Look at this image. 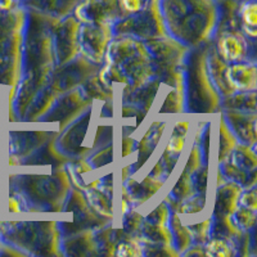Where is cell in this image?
I'll return each mask as SVG.
<instances>
[{
	"instance_id": "obj_1",
	"label": "cell",
	"mask_w": 257,
	"mask_h": 257,
	"mask_svg": "<svg viewBox=\"0 0 257 257\" xmlns=\"http://www.w3.org/2000/svg\"><path fill=\"white\" fill-rule=\"evenodd\" d=\"M158 4L167 35L188 48L207 43L216 30L215 0H158Z\"/></svg>"
},
{
	"instance_id": "obj_2",
	"label": "cell",
	"mask_w": 257,
	"mask_h": 257,
	"mask_svg": "<svg viewBox=\"0 0 257 257\" xmlns=\"http://www.w3.org/2000/svg\"><path fill=\"white\" fill-rule=\"evenodd\" d=\"M71 190L67 171L56 169L52 174H11L9 194L20 201L22 211L59 212Z\"/></svg>"
},
{
	"instance_id": "obj_3",
	"label": "cell",
	"mask_w": 257,
	"mask_h": 257,
	"mask_svg": "<svg viewBox=\"0 0 257 257\" xmlns=\"http://www.w3.org/2000/svg\"><path fill=\"white\" fill-rule=\"evenodd\" d=\"M24 36L22 79L36 86H44L56 68L53 49V26L62 18L26 9Z\"/></svg>"
},
{
	"instance_id": "obj_4",
	"label": "cell",
	"mask_w": 257,
	"mask_h": 257,
	"mask_svg": "<svg viewBox=\"0 0 257 257\" xmlns=\"http://www.w3.org/2000/svg\"><path fill=\"white\" fill-rule=\"evenodd\" d=\"M27 11L16 6L9 11H0V85L9 90V121H17L12 111L16 88L22 79L24 36Z\"/></svg>"
},
{
	"instance_id": "obj_5",
	"label": "cell",
	"mask_w": 257,
	"mask_h": 257,
	"mask_svg": "<svg viewBox=\"0 0 257 257\" xmlns=\"http://www.w3.org/2000/svg\"><path fill=\"white\" fill-rule=\"evenodd\" d=\"M207 53L208 47L202 44L188 50L185 56L183 66L184 107L189 113H215L221 104V95L208 75Z\"/></svg>"
},
{
	"instance_id": "obj_6",
	"label": "cell",
	"mask_w": 257,
	"mask_h": 257,
	"mask_svg": "<svg viewBox=\"0 0 257 257\" xmlns=\"http://www.w3.org/2000/svg\"><path fill=\"white\" fill-rule=\"evenodd\" d=\"M54 221L2 222L0 239L25 254L62 256L61 230Z\"/></svg>"
},
{
	"instance_id": "obj_7",
	"label": "cell",
	"mask_w": 257,
	"mask_h": 257,
	"mask_svg": "<svg viewBox=\"0 0 257 257\" xmlns=\"http://www.w3.org/2000/svg\"><path fill=\"white\" fill-rule=\"evenodd\" d=\"M105 63L120 68L127 80L122 89H135L155 77L147 45L133 36H116L109 41L104 56Z\"/></svg>"
},
{
	"instance_id": "obj_8",
	"label": "cell",
	"mask_w": 257,
	"mask_h": 257,
	"mask_svg": "<svg viewBox=\"0 0 257 257\" xmlns=\"http://www.w3.org/2000/svg\"><path fill=\"white\" fill-rule=\"evenodd\" d=\"M147 45L155 77L160 82L170 85L171 88H184L183 66L187 56V45L171 38L170 35L144 41Z\"/></svg>"
},
{
	"instance_id": "obj_9",
	"label": "cell",
	"mask_w": 257,
	"mask_h": 257,
	"mask_svg": "<svg viewBox=\"0 0 257 257\" xmlns=\"http://www.w3.org/2000/svg\"><path fill=\"white\" fill-rule=\"evenodd\" d=\"M113 36H133L139 40H151L167 35L158 0L147 4L139 12L125 16L112 25Z\"/></svg>"
},
{
	"instance_id": "obj_10",
	"label": "cell",
	"mask_w": 257,
	"mask_h": 257,
	"mask_svg": "<svg viewBox=\"0 0 257 257\" xmlns=\"http://www.w3.org/2000/svg\"><path fill=\"white\" fill-rule=\"evenodd\" d=\"M254 146L238 143L219 167L226 180L237 183L243 189L256 185L257 157Z\"/></svg>"
},
{
	"instance_id": "obj_11",
	"label": "cell",
	"mask_w": 257,
	"mask_h": 257,
	"mask_svg": "<svg viewBox=\"0 0 257 257\" xmlns=\"http://www.w3.org/2000/svg\"><path fill=\"white\" fill-rule=\"evenodd\" d=\"M62 211L73 212V222H61L59 230L61 237H67L82 230H98L105 225H108V219L103 217L95 212L89 206L88 201L77 188L70 190L67 199L64 202V207Z\"/></svg>"
},
{
	"instance_id": "obj_12",
	"label": "cell",
	"mask_w": 257,
	"mask_h": 257,
	"mask_svg": "<svg viewBox=\"0 0 257 257\" xmlns=\"http://www.w3.org/2000/svg\"><path fill=\"white\" fill-rule=\"evenodd\" d=\"M91 108L89 107L82 114H80L76 120L72 121L66 128L64 133L58 134L56 139V147L62 155L71 160H81L88 158L93 153V149L84 146V139L89 128L91 118Z\"/></svg>"
},
{
	"instance_id": "obj_13",
	"label": "cell",
	"mask_w": 257,
	"mask_h": 257,
	"mask_svg": "<svg viewBox=\"0 0 257 257\" xmlns=\"http://www.w3.org/2000/svg\"><path fill=\"white\" fill-rule=\"evenodd\" d=\"M113 38L112 25L80 24L77 44L80 56L88 61L102 66L105 50Z\"/></svg>"
},
{
	"instance_id": "obj_14",
	"label": "cell",
	"mask_w": 257,
	"mask_h": 257,
	"mask_svg": "<svg viewBox=\"0 0 257 257\" xmlns=\"http://www.w3.org/2000/svg\"><path fill=\"white\" fill-rule=\"evenodd\" d=\"M79 27L80 22L73 15L58 20L53 26V49L56 67L67 64L80 54L77 44Z\"/></svg>"
},
{
	"instance_id": "obj_15",
	"label": "cell",
	"mask_w": 257,
	"mask_h": 257,
	"mask_svg": "<svg viewBox=\"0 0 257 257\" xmlns=\"http://www.w3.org/2000/svg\"><path fill=\"white\" fill-rule=\"evenodd\" d=\"M100 67L102 66L93 63L79 54L67 64L54 68L49 80L63 95L67 91L80 88L86 80L98 73Z\"/></svg>"
},
{
	"instance_id": "obj_16",
	"label": "cell",
	"mask_w": 257,
	"mask_h": 257,
	"mask_svg": "<svg viewBox=\"0 0 257 257\" xmlns=\"http://www.w3.org/2000/svg\"><path fill=\"white\" fill-rule=\"evenodd\" d=\"M93 100L86 99L82 94L81 89L76 88L73 90L64 93L61 95L52 108L41 117L39 121L43 122H59V132L67 127L72 121H75L82 112L91 107Z\"/></svg>"
},
{
	"instance_id": "obj_17",
	"label": "cell",
	"mask_w": 257,
	"mask_h": 257,
	"mask_svg": "<svg viewBox=\"0 0 257 257\" xmlns=\"http://www.w3.org/2000/svg\"><path fill=\"white\" fill-rule=\"evenodd\" d=\"M80 24L113 25L122 18L117 0H81L73 11Z\"/></svg>"
},
{
	"instance_id": "obj_18",
	"label": "cell",
	"mask_w": 257,
	"mask_h": 257,
	"mask_svg": "<svg viewBox=\"0 0 257 257\" xmlns=\"http://www.w3.org/2000/svg\"><path fill=\"white\" fill-rule=\"evenodd\" d=\"M58 133L48 132H11L9 133V166H18L20 162L36 149L56 138Z\"/></svg>"
},
{
	"instance_id": "obj_19",
	"label": "cell",
	"mask_w": 257,
	"mask_h": 257,
	"mask_svg": "<svg viewBox=\"0 0 257 257\" xmlns=\"http://www.w3.org/2000/svg\"><path fill=\"white\" fill-rule=\"evenodd\" d=\"M85 198L98 215L107 219L113 217V175L95 180L85 188Z\"/></svg>"
},
{
	"instance_id": "obj_20",
	"label": "cell",
	"mask_w": 257,
	"mask_h": 257,
	"mask_svg": "<svg viewBox=\"0 0 257 257\" xmlns=\"http://www.w3.org/2000/svg\"><path fill=\"white\" fill-rule=\"evenodd\" d=\"M222 116H224V118H226L229 128L238 139V143L245 144V146H254L256 144V113L225 109Z\"/></svg>"
},
{
	"instance_id": "obj_21",
	"label": "cell",
	"mask_w": 257,
	"mask_h": 257,
	"mask_svg": "<svg viewBox=\"0 0 257 257\" xmlns=\"http://www.w3.org/2000/svg\"><path fill=\"white\" fill-rule=\"evenodd\" d=\"M164 184L165 180L155 179L149 175L142 183H137L134 179H128L122 187V198L127 202L130 207L141 206L155 196Z\"/></svg>"
},
{
	"instance_id": "obj_22",
	"label": "cell",
	"mask_w": 257,
	"mask_h": 257,
	"mask_svg": "<svg viewBox=\"0 0 257 257\" xmlns=\"http://www.w3.org/2000/svg\"><path fill=\"white\" fill-rule=\"evenodd\" d=\"M58 137V135H57ZM56 138L36 149L35 152L21 161L18 166H53L54 169H62L71 162V158L62 155L56 147Z\"/></svg>"
},
{
	"instance_id": "obj_23",
	"label": "cell",
	"mask_w": 257,
	"mask_h": 257,
	"mask_svg": "<svg viewBox=\"0 0 257 257\" xmlns=\"http://www.w3.org/2000/svg\"><path fill=\"white\" fill-rule=\"evenodd\" d=\"M61 251L66 256H98L95 230H82L61 237Z\"/></svg>"
},
{
	"instance_id": "obj_24",
	"label": "cell",
	"mask_w": 257,
	"mask_h": 257,
	"mask_svg": "<svg viewBox=\"0 0 257 257\" xmlns=\"http://www.w3.org/2000/svg\"><path fill=\"white\" fill-rule=\"evenodd\" d=\"M216 52L226 63H237L244 61L248 47L240 32L230 31L217 36Z\"/></svg>"
},
{
	"instance_id": "obj_25",
	"label": "cell",
	"mask_w": 257,
	"mask_h": 257,
	"mask_svg": "<svg viewBox=\"0 0 257 257\" xmlns=\"http://www.w3.org/2000/svg\"><path fill=\"white\" fill-rule=\"evenodd\" d=\"M242 190L243 188L234 181H225L224 184L219 185L215 197L212 219L230 217L231 213L237 208Z\"/></svg>"
},
{
	"instance_id": "obj_26",
	"label": "cell",
	"mask_w": 257,
	"mask_h": 257,
	"mask_svg": "<svg viewBox=\"0 0 257 257\" xmlns=\"http://www.w3.org/2000/svg\"><path fill=\"white\" fill-rule=\"evenodd\" d=\"M228 80L235 93L256 90L257 68L253 62H237L228 66Z\"/></svg>"
},
{
	"instance_id": "obj_27",
	"label": "cell",
	"mask_w": 257,
	"mask_h": 257,
	"mask_svg": "<svg viewBox=\"0 0 257 257\" xmlns=\"http://www.w3.org/2000/svg\"><path fill=\"white\" fill-rule=\"evenodd\" d=\"M80 2L81 0H20V6L43 15L64 18L72 15Z\"/></svg>"
},
{
	"instance_id": "obj_28",
	"label": "cell",
	"mask_w": 257,
	"mask_h": 257,
	"mask_svg": "<svg viewBox=\"0 0 257 257\" xmlns=\"http://www.w3.org/2000/svg\"><path fill=\"white\" fill-rule=\"evenodd\" d=\"M228 66L229 64L217 54L216 49H210L207 53V70L208 75L211 77V81L213 82L216 90L220 95L230 96L235 94L233 88L229 84L228 80Z\"/></svg>"
},
{
	"instance_id": "obj_29",
	"label": "cell",
	"mask_w": 257,
	"mask_h": 257,
	"mask_svg": "<svg viewBox=\"0 0 257 257\" xmlns=\"http://www.w3.org/2000/svg\"><path fill=\"white\" fill-rule=\"evenodd\" d=\"M61 95V91L50 82V80H48L47 84L36 93L22 121H39L52 108V105Z\"/></svg>"
},
{
	"instance_id": "obj_30",
	"label": "cell",
	"mask_w": 257,
	"mask_h": 257,
	"mask_svg": "<svg viewBox=\"0 0 257 257\" xmlns=\"http://www.w3.org/2000/svg\"><path fill=\"white\" fill-rule=\"evenodd\" d=\"M161 82L158 79L153 77L146 84L135 89H122V103L135 105L141 111L148 113L156 95H157L158 88Z\"/></svg>"
},
{
	"instance_id": "obj_31",
	"label": "cell",
	"mask_w": 257,
	"mask_h": 257,
	"mask_svg": "<svg viewBox=\"0 0 257 257\" xmlns=\"http://www.w3.org/2000/svg\"><path fill=\"white\" fill-rule=\"evenodd\" d=\"M165 128H166V122H153L151 125L143 139L138 144V160L135 162V166L134 165L130 166V171L135 173L148 161L156 147L158 146V142H160Z\"/></svg>"
},
{
	"instance_id": "obj_32",
	"label": "cell",
	"mask_w": 257,
	"mask_h": 257,
	"mask_svg": "<svg viewBox=\"0 0 257 257\" xmlns=\"http://www.w3.org/2000/svg\"><path fill=\"white\" fill-rule=\"evenodd\" d=\"M194 194H196V190H194V187H193L192 174L184 169L183 173H181L180 178L176 181V184L174 185L173 190L165 198V202L167 203L170 210H173L175 212L176 208H178V206L180 205L181 202H184L185 199L190 198Z\"/></svg>"
},
{
	"instance_id": "obj_33",
	"label": "cell",
	"mask_w": 257,
	"mask_h": 257,
	"mask_svg": "<svg viewBox=\"0 0 257 257\" xmlns=\"http://www.w3.org/2000/svg\"><path fill=\"white\" fill-rule=\"evenodd\" d=\"M169 222V228L171 230V235H173L171 245L176 249L179 254H181L192 244V234H190L189 228L183 225L178 212H174L173 215H170Z\"/></svg>"
},
{
	"instance_id": "obj_34",
	"label": "cell",
	"mask_w": 257,
	"mask_h": 257,
	"mask_svg": "<svg viewBox=\"0 0 257 257\" xmlns=\"http://www.w3.org/2000/svg\"><path fill=\"white\" fill-rule=\"evenodd\" d=\"M220 105H222L224 109L256 113V90L240 91L230 96H225Z\"/></svg>"
},
{
	"instance_id": "obj_35",
	"label": "cell",
	"mask_w": 257,
	"mask_h": 257,
	"mask_svg": "<svg viewBox=\"0 0 257 257\" xmlns=\"http://www.w3.org/2000/svg\"><path fill=\"white\" fill-rule=\"evenodd\" d=\"M239 21L247 38L257 35V6L254 0H242L239 4Z\"/></svg>"
},
{
	"instance_id": "obj_36",
	"label": "cell",
	"mask_w": 257,
	"mask_h": 257,
	"mask_svg": "<svg viewBox=\"0 0 257 257\" xmlns=\"http://www.w3.org/2000/svg\"><path fill=\"white\" fill-rule=\"evenodd\" d=\"M82 94L86 99L90 100H103V102H109L113 99V93L109 91L105 88L100 79L98 77V73H95L94 76L88 79L84 84L80 86Z\"/></svg>"
},
{
	"instance_id": "obj_37",
	"label": "cell",
	"mask_w": 257,
	"mask_h": 257,
	"mask_svg": "<svg viewBox=\"0 0 257 257\" xmlns=\"http://www.w3.org/2000/svg\"><path fill=\"white\" fill-rule=\"evenodd\" d=\"M238 144V139L233 134L228 123L225 122L224 116H220V149H219V162L226 160L229 153L233 151V148Z\"/></svg>"
},
{
	"instance_id": "obj_38",
	"label": "cell",
	"mask_w": 257,
	"mask_h": 257,
	"mask_svg": "<svg viewBox=\"0 0 257 257\" xmlns=\"http://www.w3.org/2000/svg\"><path fill=\"white\" fill-rule=\"evenodd\" d=\"M188 130H189V122L188 121H180V122L176 123L174 126L171 139H170L165 151L169 153H174V155H180L181 151L184 149Z\"/></svg>"
},
{
	"instance_id": "obj_39",
	"label": "cell",
	"mask_w": 257,
	"mask_h": 257,
	"mask_svg": "<svg viewBox=\"0 0 257 257\" xmlns=\"http://www.w3.org/2000/svg\"><path fill=\"white\" fill-rule=\"evenodd\" d=\"M230 220L239 230H252V229H254V225H256V210H251V208L243 207V206H237L235 211L231 213Z\"/></svg>"
},
{
	"instance_id": "obj_40",
	"label": "cell",
	"mask_w": 257,
	"mask_h": 257,
	"mask_svg": "<svg viewBox=\"0 0 257 257\" xmlns=\"http://www.w3.org/2000/svg\"><path fill=\"white\" fill-rule=\"evenodd\" d=\"M184 111V88H173L166 96L160 113H181Z\"/></svg>"
},
{
	"instance_id": "obj_41",
	"label": "cell",
	"mask_w": 257,
	"mask_h": 257,
	"mask_svg": "<svg viewBox=\"0 0 257 257\" xmlns=\"http://www.w3.org/2000/svg\"><path fill=\"white\" fill-rule=\"evenodd\" d=\"M206 256L211 257H231L235 254L230 243L220 238H210L206 242Z\"/></svg>"
},
{
	"instance_id": "obj_42",
	"label": "cell",
	"mask_w": 257,
	"mask_h": 257,
	"mask_svg": "<svg viewBox=\"0 0 257 257\" xmlns=\"http://www.w3.org/2000/svg\"><path fill=\"white\" fill-rule=\"evenodd\" d=\"M116 256H143V248L138 239L132 235H125L121 240H118L114 249Z\"/></svg>"
},
{
	"instance_id": "obj_43",
	"label": "cell",
	"mask_w": 257,
	"mask_h": 257,
	"mask_svg": "<svg viewBox=\"0 0 257 257\" xmlns=\"http://www.w3.org/2000/svg\"><path fill=\"white\" fill-rule=\"evenodd\" d=\"M206 199L207 196L206 194H194L190 198L185 199L184 202H181L180 205L178 206L175 212L180 213H198L201 212L206 206Z\"/></svg>"
},
{
	"instance_id": "obj_44",
	"label": "cell",
	"mask_w": 257,
	"mask_h": 257,
	"mask_svg": "<svg viewBox=\"0 0 257 257\" xmlns=\"http://www.w3.org/2000/svg\"><path fill=\"white\" fill-rule=\"evenodd\" d=\"M88 162L93 167V170L100 169L105 165L112 164L113 162V147H112V144H107V146L102 147L98 152H95L88 158Z\"/></svg>"
},
{
	"instance_id": "obj_45",
	"label": "cell",
	"mask_w": 257,
	"mask_h": 257,
	"mask_svg": "<svg viewBox=\"0 0 257 257\" xmlns=\"http://www.w3.org/2000/svg\"><path fill=\"white\" fill-rule=\"evenodd\" d=\"M122 230L125 231L127 235H132V237H137L139 231H141L142 224H143L144 217L142 216L141 213L134 212V211H130V212H126L125 215H122Z\"/></svg>"
},
{
	"instance_id": "obj_46",
	"label": "cell",
	"mask_w": 257,
	"mask_h": 257,
	"mask_svg": "<svg viewBox=\"0 0 257 257\" xmlns=\"http://www.w3.org/2000/svg\"><path fill=\"white\" fill-rule=\"evenodd\" d=\"M207 165H201L192 174L193 187H194V190H196V194H206V192H207Z\"/></svg>"
},
{
	"instance_id": "obj_47",
	"label": "cell",
	"mask_w": 257,
	"mask_h": 257,
	"mask_svg": "<svg viewBox=\"0 0 257 257\" xmlns=\"http://www.w3.org/2000/svg\"><path fill=\"white\" fill-rule=\"evenodd\" d=\"M211 222H212V217L207 219L206 221H202L201 224H196L189 226L192 238L196 240L197 243H201L202 244V243H206L210 239Z\"/></svg>"
},
{
	"instance_id": "obj_48",
	"label": "cell",
	"mask_w": 257,
	"mask_h": 257,
	"mask_svg": "<svg viewBox=\"0 0 257 257\" xmlns=\"http://www.w3.org/2000/svg\"><path fill=\"white\" fill-rule=\"evenodd\" d=\"M203 164V157H202V149L201 144L194 142V146L192 148V152H190L189 158H188V162L185 165V170L189 171L190 174H193L198 169L201 165Z\"/></svg>"
},
{
	"instance_id": "obj_49",
	"label": "cell",
	"mask_w": 257,
	"mask_h": 257,
	"mask_svg": "<svg viewBox=\"0 0 257 257\" xmlns=\"http://www.w3.org/2000/svg\"><path fill=\"white\" fill-rule=\"evenodd\" d=\"M117 2H118V6L122 12V17L139 12L148 4L147 0H117Z\"/></svg>"
},
{
	"instance_id": "obj_50",
	"label": "cell",
	"mask_w": 257,
	"mask_h": 257,
	"mask_svg": "<svg viewBox=\"0 0 257 257\" xmlns=\"http://www.w3.org/2000/svg\"><path fill=\"white\" fill-rule=\"evenodd\" d=\"M240 206L247 208H251V210L257 211V189L256 185L251 188H247V189L242 193L239 196V201H238Z\"/></svg>"
},
{
	"instance_id": "obj_51",
	"label": "cell",
	"mask_w": 257,
	"mask_h": 257,
	"mask_svg": "<svg viewBox=\"0 0 257 257\" xmlns=\"http://www.w3.org/2000/svg\"><path fill=\"white\" fill-rule=\"evenodd\" d=\"M121 116H122L123 118H133V117H134V118H137V125L139 126L142 123V121L146 118L147 113L146 112L141 111L139 108H137L135 105L123 103L122 111H121Z\"/></svg>"
},
{
	"instance_id": "obj_52",
	"label": "cell",
	"mask_w": 257,
	"mask_h": 257,
	"mask_svg": "<svg viewBox=\"0 0 257 257\" xmlns=\"http://www.w3.org/2000/svg\"><path fill=\"white\" fill-rule=\"evenodd\" d=\"M181 254H183V256H206L205 247H203L201 243H197V244L194 245L190 244Z\"/></svg>"
},
{
	"instance_id": "obj_53",
	"label": "cell",
	"mask_w": 257,
	"mask_h": 257,
	"mask_svg": "<svg viewBox=\"0 0 257 257\" xmlns=\"http://www.w3.org/2000/svg\"><path fill=\"white\" fill-rule=\"evenodd\" d=\"M135 141L128 135H125L122 139V157H127L135 149Z\"/></svg>"
},
{
	"instance_id": "obj_54",
	"label": "cell",
	"mask_w": 257,
	"mask_h": 257,
	"mask_svg": "<svg viewBox=\"0 0 257 257\" xmlns=\"http://www.w3.org/2000/svg\"><path fill=\"white\" fill-rule=\"evenodd\" d=\"M8 211L9 212H21L22 211L20 201L15 196H12V194H9L8 198Z\"/></svg>"
},
{
	"instance_id": "obj_55",
	"label": "cell",
	"mask_w": 257,
	"mask_h": 257,
	"mask_svg": "<svg viewBox=\"0 0 257 257\" xmlns=\"http://www.w3.org/2000/svg\"><path fill=\"white\" fill-rule=\"evenodd\" d=\"M18 4H20L18 0H0V11H9Z\"/></svg>"
},
{
	"instance_id": "obj_56",
	"label": "cell",
	"mask_w": 257,
	"mask_h": 257,
	"mask_svg": "<svg viewBox=\"0 0 257 257\" xmlns=\"http://www.w3.org/2000/svg\"><path fill=\"white\" fill-rule=\"evenodd\" d=\"M113 116V107H112V100L105 102L102 108V117H112Z\"/></svg>"
},
{
	"instance_id": "obj_57",
	"label": "cell",
	"mask_w": 257,
	"mask_h": 257,
	"mask_svg": "<svg viewBox=\"0 0 257 257\" xmlns=\"http://www.w3.org/2000/svg\"><path fill=\"white\" fill-rule=\"evenodd\" d=\"M128 173H130V166H126L125 169L122 170V175H121V179H122V181L127 180Z\"/></svg>"
},
{
	"instance_id": "obj_58",
	"label": "cell",
	"mask_w": 257,
	"mask_h": 257,
	"mask_svg": "<svg viewBox=\"0 0 257 257\" xmlns=\"http://www.w3.org/2000/svg\"><path fill=\"white\" fill-rule=\"evenodd\" d=\"M147 2H148V3H151V2H155V0H147Z\"/></svg>"
},
{
	"instance_id": "obj_59",
	"label": "cell",
	"mask_w": 257,
	"mask_h": 257,
	"mask_svg": "<svg viewBox=\"0 0 257 257\" xmlns=\"http://www.w3.org/2000/svg\"><path fill=\"white\" fill-rule=\"evenodd\" d=\"M0 144H2V138H0ZM0 149H2V148H0Z\"/></svg>"
},
{
	"instance_id": "obj_60",
	"label": "cell",
	"mask_w": 257,
	"mask_h": 257,
	"mask_svg": "<svg viewBox=\"0 0 257 257\" xmlns=\"http://www.w3.org/2000/svg\"><path fill=\"white\" fill-rule=\"evenodd\" d=\"M18 2H20V0H18Z\"/></svg>"
}]
</instances>
